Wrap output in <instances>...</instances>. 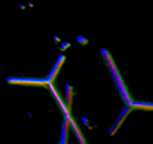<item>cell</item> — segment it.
I'll return each mask as SVG.
<instances>
[{"label":"cell","mask_w":153,"mask_h":144,"mask_svg":"<svg viewBox=\"0 0 153 144\" xmlns=\"http://www.w3.org/2000/svg\"><path fill=\"white\" fill-rule=\"evenodd\" d=\"M61 63H63V57H61V58L58 60V63H57V64H55V66H54V69H52V72H51V74L48 75V81H51V80H52V78H54V75L57 74V71H58V68H60V64H61Z\"/></svg>","instance_id":"1"}]
</instances>
